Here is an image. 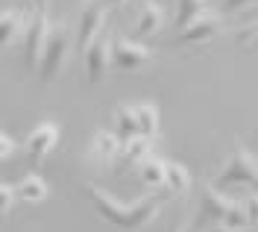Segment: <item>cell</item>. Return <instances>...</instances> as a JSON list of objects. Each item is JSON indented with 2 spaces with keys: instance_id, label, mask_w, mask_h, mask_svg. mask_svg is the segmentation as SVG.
Here are the masks:
<instances>
[{
  "instance_id": "cell-11",
  "label": "cell",
  "mask_w": 258,
  "mask_h": 232,
  "mask_svg": "<svg viewBox=\"0 0 258 232\" xmlns=\"http://www.w3.org/2000/svg\"><path fill=\"white\" fill-rule=\"evenodd\" d=\"M164 27V9H161L156 0H147L141 6V15L135 21V38H150V35H159Z\"/></svg>"
},
{
  "instance_id": "cell-26",
  "label": "cell",
  "mask_w": 258,
  "mask_h": 232,
  "mask_svg": "<svg viewBox=\"0 0 258 232\" xmlns=\"http://www.w3.org/2000/svg\"><path fill=\"white\" fill-rule=\"evenodd\" d=\"M252 3H258V0H223L217 12H220V15H232V12H238L243 6H252Z\"/></svg>"
},
{
  "instance_id": "cell-2",
  "label": "cell",
  "mask_w": 258,
  "mask_h": 232,
  "mask_svg": "<svg viewBox=\"0 0 258 232\" xmlns=\"http://www.w3.org/2000/svg\"><path fill=\"white\" fill-rule=\"evenodd\" d=\"M74 50V35H71V27L68 24H59L53 27L50 24V33H47V41L41 47V56H38V65H35V74L41 83H53L59 74L64 71L68 65V56Z\"/></svg>"
},
{
  "instance_id": "cell-9",
  "label": "cell",
  "mask_w": 258,
  "mask_h": 232,
  "mask_svg": "<svg viewBox=\"0 0 258 232\" xmlns=\"http://www.w3.org/2000/svg\"><path fill=\"white\" fill-rule=\"evenodd\" d=\"M220 30H223V15L206 9L200 18H194L188 27L179 30V44H206L211 38H217Z\"/></svg>"
},
{
  "instance_id": "cell-19",
  "label": "cell",
  "mask_w": 258,
  "mask_h": 232,
  "mask_svg": "<svg viewBox=\"0 0 258 232\" xmlns=\"http://www.w3.org/2000/svg\"><path fill=\"white\" fill-rule=\"evenodd\" d=\"M153 138H144V135H132L129 141H123V159H126V165H138V162H144L147 156H150V150H153V144H150Z\"/></svg>"
},
{
  "instance_id": "cell-3",
  "label": "cell",
  "mask_w": 258,
  "mask_h": 232,
  "mask_svg": "<svg viewBox=\"0 0 258 232\" xmlns=\"http://www.w3.org/2000/svg\"><path fill=\"white\" fill-rule=\"evenodd\" d=\"M47 33H50L47 6H38V9L30 12L27 27H24V35H21V44H24V65H27V71H35L38 56H41V47H44V41H47Z\"/></svg>"
},
{
  "instance_id": "cell-23",
  "label": "cell",
  "mask_w": 258,
  "mask_h": 232,
  "mask_svg": "<svg viewBox=\"0 0 258 232\" xmlns=\"http://www.w3.org/2000/svg\"><path fill=\"white\" fill-rule=\"evenodd\" d=\"M243 212H246V220H249V229L252 226H258V191H252V194H246V200L241 203Z\"/></svg>"
},
{
  "instance_id": "cell-5",
  "label": "cell",
  "mask_w": 258,
  "mask_h": 232,
  "mask_svg": "<svg viewBox=\"0 0 258 232\" xmlns=\"http://www.w3.org/2000/svg\"><path fill=\"white\" fill-rule=\"evenodd\" d=\"M82 59H85V77H88V83L91 85L103 83L106 74H109V68H112V35L103 30L88 47L82 50Z\"/></svg>"
},
{
  "instance_id": "cell-18",
  "label": "cell",
  "mask_w": 258,
  "mask_h": 232,
  "mask_svg": "<svg viewBox=\"0 0 258 232\" xmlns=\"http://www.w3.org/2000/svg\"><path fill=\"white\" fill-rule=\"evenodd\" d=\"M114 124H117V138L129 141L132 135H138V118H135V106H117L114 109Z\"/></svg>"
},
{
  "instance_id": "cell-27",
  "label": "cell",
  "mask_w": 258,
  "mask_h": 232,
  "mask_svg": "<svg viewBox=\"0 0 258 232\" xmlns=\"http://www.w3.org/2000/svg\"><path fill=\"white\" fill-rule=\"evenodd\" d=\"M209 232H249V229H229V226H223V223H217V226L209 229Z\"/></svg>"
},
{
  "instance_id": "cell-4",
  "label": "cell",
  "mask_w": 258,
  "mask_h": 232,
  "mask_svg": "<svg viewBox=\"0 0 258 232\" xmlns=\"http://www.w3.org/2000/svg\"><path fill=\"white\" fill-rule=\"evenodd\" d=\"M223 185H249V188L258 191V159L252 153L238 147L229 156V162H226L223 173L217 177L214 188H223Z\"/></svg>"
},
{
  "instance_id": "cell-24",
  "label": "cell",
  "mask_w": 258,
  "mask_h": 232,
  "mask_svg": "<svg viewBox=\"0 0 258 232\" xmlns=\"http://www.w3.org/2000/svg\"><path fill=\"white\" fill-rule=\"evenodd\" d=\"M255 41H258V21H252L246 30L238 33V47H255Z\"/></svg>"
},
{
  "instance_id": "cell-8",
  "label": "cell",
  "mask_w": 258,
  "mask_h": 232,
  "mask_svg": "<svg viewBox=\"0 0 258 232\" xmlns=\"http://www.w3.org/2000/svg\"><path fill=\"white\" fill-rule=\"evenodd\" d=\"M150 59H153V50L147 44L135 41V38H120V35L112 38V68H117V71H135V68L147 65Z\"/></svg>"
},
{
  "instance_id": "cell-10",
  "label": "cell",
  "mask_w": 258,
  "mask_h": 232,
  "mask_svg": "<svg viewBox=\"0 0 258 232\" xmlns=\"http://www.w3.org/2000/svg\"><path fill=\"white\" fill-rule=\"evenodd\" d=\"M229 203H232V200H226L223 194H217L214 185L203 188V203H200V209H197L194 226H203V223H220L223 215H226V209H229Z\"/></svg>"
},
{
  "instance_id": "cell-16",
  "label": "cell",
  "mask_w": 258,
  "mask_h": 232,
  "mask_svg": "<svg viewBox=\"0 0 258 232\" xmlns=\"http://www.w3.org/2000/svg\"><path fill=\"white\" fill-rule=\"evenodd\" d=\"M135 118H138V135L156 138V133H159V106L156 103H138Z\"/></svg>"
},
{
  "instance_id": "cell-13",
  "label": "cell",
  "mask_w": 258,
  "mask_h": 232,
  "mask_svg": "<svg viewBox=\"0 0 258 232\" xmlns=\"http://www.w3.org/2000/svg\"><path fill=\"white\" fill-rule=\"evenodd\" d=\"M120 147H123V141L114 133H109V130H97L94 138H91V153H94L97 162H112L120 153Z\"/></svg>"
},
{
  "instance_id": "cell-12",
  "label": "cell",
  "mask_w": 258,
  "mask_h": 232,
  "mask_svg": "<svg viewBox=\"0 0 258 232\" xmlns=\"http://www.w3.org/2000/svg\"><path fill=\"white\" fill-rule=\"evenodd\" d=\"M27 12L21 9H3L0 12V50H6L12 41H18L24 35V27H27Z\"/></svg>"
},
{
  "instance_id": "cell-17",
  "label": "cell",
  "mask_w": 258,
  "mask_h": 232,
  "mask_svg": "<svg viewBox=\"0 0 258 232\" xmlns=\"http://www.w3.org/2000/svg\"><path fill=\"white\" fill-rule=\"evenodd\" d=\"M138 177L147 188H164V159L147 156L144 162H138Z\"/></svg>"
},
{
  "instance_id": "cell-1",
  "label": "cell",
  "mask_w": 258,
  "mask_h": 232,
  "mask_svg": "<svg viewBox=\"0 0 258 232\" xmlns=\"http://www.w3.org/2000/svg\"><path fill=\"white\" fill-rule=\"evenodd\" d=\"M85 191H88V200H91L94 212L106 223H112L117 229H129V232H138V229H144V226H150L161 215V206H164V194L141 197L138 203H132V206H123V203H117L114 197H109L103 188H97V185H88Z\"/></svg>"
},
{
  "instance_id": "cell-28",
  "label": "cell",
  "mask_w": 258,
  "mask_h": 232,
  "mask_svg": "<svg viewBox=\"0 0 258 232\" xmlns=\"http://www.w3.org/2000/svg\"><path fill=\"white\" fill-rule=\"evenodd\" d=\"M103 6H123V3H129V0H100Z\"/></svg>"
},
{
  "instance_id": "cell-25",
  "label": "cell",
  "mask_w": 258,
  "mask_h": 232,
  "mask_svg": "<svg viewBox=\"0 0 258 232\" xmlns=\"http://www.w3.org/2000/svg\"><path fill=\"white\" fill-rule=\"evenodd\" d=\"M15 150H18L15 138H12V135H6V133H0V162H6L9 156H15Z\"/></svg>"
},
{
  "instance_id": "cell-22",
  "label": "cell",
  "mask_w": 258,
  "mask_h": 232,
  "mask_svg": "<svg viewBox=\"0 0 258 232\" xmlns=\"http://www.w3.org/2000/svg\"><path fill=\"white\" fill-rule=\"evenodd\" d=\"M15 203H18V197H15V188H12V185H6V183H0V220L12 215Z\"/></svg>"
},
{
  "instance_id": "cell-21",
  "label": "cell",
  "mask_w": 258,
  "mask_h": 232,
  "mask_svg": "<svg viewBox=\"0 0 258 232\" xmlns=\"http://www.w3.org/2000/svg\"><path fill=\"white\" fill-rule=\"evenodd\" d=\"M220 223L229 226V229H249V220H246V212H243L241 203H229V209H226Z\"/></svg>"
},
{
  "instance_id": "cell-6",
  "label": "cell",
  "mask_w": 258,
  "mask_h": 232,
  "mask_svg": "<svg viewBox=\"0 0 258 232\" xmlns=\"http://www.w3.org/2000/svg\"><path fill=\"white\" fill-rule=\"evenodd\" d=\"M103 30H106V6L100 0H85L80 12V24H77V35H74V47L85 50Z\"/></svg>"
},
{
  "instance_id": "cell-29",
  "label": "cell",
  "mask_w": 258,
  "mask_h": 232,
  "mask_svg": "<svg viewBox=\"0 0 258 232\" xmlns=\"http://www.w3.org/2000/svg\"><path fill=\"white\" fill-rule=\"evenodd\" d=\"M35 3H38V6H47L50 0H35Z\"/></svg>"
},
{
  "instance_id": "cell-20",
  "label": "cell",
  "mask_w": 258,
  "mask_h": 232,
  "mask_svg": "<svg viewBox=\"0 0 258 232\" xmlns=\"http://www.w3.org/2000/svg\"><path fill=\"white\" fill-rule=\"evenodd\" d=\"M209 9V0H176V30L188 27L194 18H200Z\"/></svg>"
},
{
  "instance_id": "cell-14",
  "label": "cell",
  "mask_w": 258,
  "mask_h": 232,
  "mask_svg": "<svg viewBox=\"0 0 258 232\" xmlns=\"http://www.w3.org/2000/svg\"><path fill=\"white\" fill-rule=\"evenodd\" d=\"M47 194H50V188L38 173H27V177L15 185V197L24 200V203H44Z\"/></svg>"
},
{
  "instance_id": "cell-7",
  "label": "cell",
  "mask_w": 258,
  "mask_h": 232,
  "mask_svg": "<svg viewBox=\"0 0 258 232\" xmlns=\"http://www.w3.org/2000/svg\"><path fill=\"white\" fill-rule=\"evenodd\" d=\"M59 124H53V121H44V124H38L30 135H27V141H24V150H27V159H30L32 167H38L44 159H47L53 147L59 144Z\"/></svg>"
},
{
  "instance_id": "cell-15",
  "label": "cell",
  "mask_w": 258,
  "mask_h": 232,
  "mask_svg": "<svg viewBox=\"0 0 258 232\" xmlns=\"http://www.w3.org/2000/svg\"><path fill=\"white\" fill-rule=\"evenodd\" d=\"M164 188L170 194H185L191 188V173L179 162H164Z\"/></svg>"
}]
</instances>
